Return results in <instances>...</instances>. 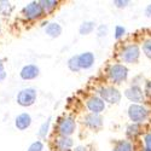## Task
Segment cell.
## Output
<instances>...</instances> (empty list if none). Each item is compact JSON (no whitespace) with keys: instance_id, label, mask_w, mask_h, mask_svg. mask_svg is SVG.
<instances>
[{"instance_id":"12","label":"cell","mask_w":151,"mask_h":151,"mask_svg":"<svg viewBox=\"0 0 151 151\" xmlns=\"http://www.w3.org/2000/svg\"><path fill=\"white\" fill-rule=\"evenodd\" d=\"M39 75V68L34 64H28L21 70V78L23 80H33Z\"/></svg>"},{"instance_id":"17","label":"cell","mask_w":151,"mask_h":151,"mask_svg":"<svg viewBox=\"0 0 151 151\" xmlns=\"http://www.w3.org/2000/svg\"><path fill=\"white\" fill-rule=\"evenodd\" d=\"M114 151H133V145L128 140H119L114 145Z\"/></svg>"},{"instance_id":"20","label":"cell","mask_w":151,"mask_h":151,"mask_svg":"<svg viewBox=\"0 0 151 151\" xmlns=\"http://www.w3.org/2000/svg\"><path fill=\"white\" fill-rule=\"evenodd\" d=\"M68 68L71 71H74V73L80 71L79 63H78V56H73L71 58H69V60H68Z\"/></svg>"},{"instance_id":"15","label":"cell","mask_w":151,"mask_h":151,"mask_svg":"<svg viewBox=\"0 0 151 151\" xmlns=\"http://www.w3.org/2000/svg\"><path fill=\"white\" fill-rule=\"evenodd\" d=\"M57 146L60 151H69L73 146V139L70 137H60L57 140Z\"/></svg>"},{"instance_id":"28","label":"cell","mask_w":151,"mask_h":151,"mask_svg":"<svg viewBox=\"0 0 151 151\" xmlns=\"http://www.w3.org/2000/svg\"><path fill=\"white\" fill-rule=\"evenodd\" d=\"M144 142H145V151H151V133H147L144 137Z\"/></svg>"},{"instance_id":"24","label":"cell","mask_w":151,"mask_h":151,"mask_svg":"<svg viewBox=\"0 0 151 151\" xmlns=\"http://www.w3.org/2000/svg\"><path fill=\"white\" fill-rule=\"evenodd\" d=\"M124 34H126V29L123 27H121V26H116L115 27V39L116 40L121 39Z\"/></svg>"},{"instance_id":"4","label":"cell","mask_w":151,"mask_h":151,"mask_svg":"<svg viewBox=\"0 0 151 151\" xmlns=\"http://www.w3.org/2000/svg\"><path fill=\"white\" fill-rule=\"evenodd\" d=\"M99 98L103 100L104 103L109 104H117L121 100V93L119 92L117 88L112 86H104L102 88H99L98 91Z\"/></svg>"},{"instance_id":"2","label":"cell","mask_w":151,"mask_h":151,"mask_svg":"<svg viewBox=\"0 0 151 151\" xmlns=\"http://www.w3.org/2000/svg\"><path fill=\"white\" fill-rule=\"evenodd\" d=\"M140 57V48L135 44H129L127 46H124L120 51V58L123 63H137L138 59Z\"/></svg>"},{"instance_id":"25","label":"cell","mask_w":151,"mask_h":151,"mask_svg":"<svg viewBox=\"0 0 151 151\" xmlns=\"http://www.w3.org/2000/svg\"><path fill=\"white\" fill-rule=\"evenodd\" d=\"M42 149H44V145H42L41 142H34V143L29 146L28 151H42Z\"/></svg>"},{"instance_id":"31","label":"cell","mask_w":151,"mask_h":151,"mask_svg":"<svg viewBox=\"0 0 151 151\" xmlns=\"http://www.w3.org/2000/svg\"><path fill=\"white\" fill-rule=\"evenodd\" d=\"M73 151H87V147L86 146H82V145H79V146H76Z\"/></svg>"},{"instance_id":"11","label":"cell","mask_w":151,"mask_h":151,"mask_svg":"<svg viewBox=\"0 0 151 151\" xmlns=\"http://www.w3.org/2000/svg\"><path fill=\"white\" fill-rule=\"evenodd\" d=\"M78 63L80 70L90 69L94 63V55L92 52H83L81 55H78Z\"/></svg>"},{"instance_id":"9","label":"cell","mask_w":151,"mask_h":151,"mask_svg":"<svg viewBox=\"0 0 151 151\" xmlns=\"http://www.w3.org/2000/svg\"><path fill=\"white\" fill-rule=\"evenodd\" d=\"M86 106L88 109L90 114L100 115L105 110V103L99 97H91L86 103Z\"/></svg>"},{"instance_id":"32","label":"cell","mask_w":151,"mask_h":151,"mask_svg":"<svg viewBox=\"0 0 151 151\" xmlns=\"http://www.w3.org/2000/svg\"><path fill=\"white\" fill-rule=\"evenodd\" d=\"M3 69H4V65H3V63L0 62V73H3Z\"/></svg>"},{"instance_id":"21","label":"cell","mask_w":151,"mask_h":151,"mask_svg":"<svg viewBox=\"0 0 151 151\" xmlns=\"http://www.w3.org/2000/svg\"><path fill=\"white\" fill-rule=\"evenodd\" d=\"M12 10V6L9 1H0V14L4 15V16H7Z\"/></svg>"},{"instance_id":"27","label":"cell","mask_w":151,"mask_h":151,"mask_svg":"<svg viewBox=\"0 0 151 151\" xmlns=\"http://www.w3.org/2000/svg\"><path fill=\"white\" fill-rule=\"evenodd\" d=\"M112 4L119 9H122V7H126L127 5H129V1L128 0H115V1H112Z\"/></svg>"},{"instance_id":"7","label":"cell","mask_w":151,"mask_h":151,"mask_svg":"<svg viewBox=\"0 0 151 151\" xmlns=\"http://www.w3.org/2000/svg\"><path fill=\"white\" fill-rule=\"evenodd\" d=\"M124 96L126 98H127L128 100H131V102H133V104H139L142 102H144V92L142 90L140 86H131L129 88H127L124 91Z\"/></svg>"},{"instance_id":"6","label":"cell","mask_w":151,"mask_h":151,"mask_svg":"<svg viewBox=\"0 0 151 151\" xmlns=\"http://www.w3.org/2000/svg\"><path fill=\"white\" fill-rule=\"evenodd\" d=\"M23 15L28 19H37L44 15V11L39 1H33L23 9Z\"/></svg>"},{"instance_id":"23","label":"cell","mask_w":151,"mask_h":151,"mask_svg":"<svg viewBox=\"0 0 151 151\" xmlns=\"http://www.w3.org/2000/svg\"><path fill=\"white\" fill-rule=\"evenodd\" d=\"M143 52L144 55L151 59V39L150 40H146L144 44H143Z\"/></svg>"},{"instance_id":"10","label":"cell","mask_w":151,"mask_h":151,"mask_svg":"<svg viewBox=\"0 0 151 151\" xmlns=\"http://www.w3.org/2000/svg\"><path fill=\"white\" fill-rule=\"evenodd\" d=\"M83 124L87 126L91 129H99L103 126V119L100 115H96V114H88L86 115L83 119Z\"/></svg>"},{"instance_id":"3","label":"cell","mask_w":151,"mask_h":151,"mask_svg":"<svg viewBox=\"0 0 151 151\" xmlns=\"http://www.w3.org/2000/svg\"><path fill=\"white\" fill-rule=\"evenodd\" d=\"M108 76L111 82L114 83H121L127 80L128 78V69L123 64H114L111 65L108 70Z\"/></svg>"},{"instance_id":"8","label":"cell","mask_w":151,"mask_h":151,"mask_svg":"<svg viewBox=\"0 0 151 151\" xmlns=\"http://www.w3.org/2000/svg\"><path fill=\"white\" fill-rule=\"evenodd\" d=\"M76 128V122L73 117H64L58 126V131L62 137H70Z\"/></svg>"},{"instance_id":"29","label":"cell","mask_w":151,"mask_h":151,"mask_svg":"<svg viewBox=\"0 0 151 151\" xmlns=\"http://www.w3.org/2000/svg\"><path fill=\"white\" fill-rule=\"evenodd\" d=\"M144 94H146L147 97H151V81H147V82L145 83Z\"/></svg>"},{"instance_id":"1","label":"cell","mask_w":151,"mask_h":151,"mask_svg":"<svg viewBox=\"0 0 151 151\" xmlns=\"http://www.w3.org/2000/svg\"><path fill=\"white\" fill-rule=\"evenodd\" d=\"M127 112L129 120L133 123L140 124L149 119V110L142 104H131Z\"/></svg>"},{"instance_id":"5","label":"cell","mask_w":151,"mask_h":151,"mask_svg":"<svg viewBox=\"0 0 151 151\" xmlns=\"http://www.w3.org/2000/svg\"><path fill=\"white\" fill-rule=\"evenodd\" d=\"M36 100V91L34 88H24L17 96V103L22 106H30Z\"/></svg>"},{"instance_id":"14","label":"cell","mask_w":151,"mask_h":151,"mask_svg":"<svg viewBox=\"0 0 151 151\" xmlns=\"http://www.w3.org/2000/svg\"><path fill=\"white\" fill-rule=\"evenodd\" d=\"M45 33L50 37H58L62 34V27L58 23H50L48 26L45 28Z\"/></svg>"},{"instance_id":"16","label":"cell","mask_w":151,"mask_h":151,"mask_svg":"<svg viewBox=\"0 0 151 151\" xmlns=\"http://www.w3.org/2000/svg\"><path fill=\"white\" fill-rule=\"evenodd\" d=\"M94 28H96V23L93 21H86L80 26L79 32L81 35H88L94 30Z\"/></svg>"},{"instance_id":"30","label":"cell","mask_w":151,"mask_h":151,"mask_svg":"<svg viewBox=\"0 0 151 151\" xmlns=\"http://www.w3.org/2000/svg\"><path fill=\"white\" fill-rule=\"evenodd\" d=\"M145 15H146L147 17H151V4H149V5L146 6V9H145Z\"/></svg>"},{"instance_id":"26","label":"cell","mask_w":151,"mask_h":151,"mask_svg":"<svg viewBox=\"0 0 151 151\" xmlns=\"http://www.w3.org/2000/svg\"><path fill=\"white\" fill-rule=\"evenodd\" d=\"M108 34V26H105V24H102V26H99L98 29H97V35L98 37H103Z\"/></svg>"},{"instance_id":"22","label":"cell","mask_w":151,"mask_h":151,"mask_svg":"<svg viewBox=\"0 0 151 151\" xmlns=\"http://www.w3.org/2000/svg\"><path fill=\"white\" fill-rule=\"evenodd\" d=\"M50 123H51V119H48L46 122L42 123V126L40 127V131H39V135L41 138H45L47 135V132H48V127H50Z\"/></svg>"},{"instance_id":"19","label":"cell","mask_w":151,"mask_h":151,"mask_svg":"<svg viewBox=\"0 0 151 151\" xmlns=\"http://www.w3.org/2000/svg\"><path fill=\"white\" fill-rule=\"evenodd\" d=\"M142 129V127H140V124H138V123H132V124H129L128 127H127V135L128 137H131V138H134V137H137V135H139L140 134V131Z\"/></svg>"},{"instance_id":"18","label":"cell","mask_w":151,"mask_h":151,"mask_svg":"<svg viewBox=\"0 0 151 151\" xmlns=\"http://www.w3.org/2000/svg\"><path fill=\"white\" fill-rule=\"evenodd\" d=\"M39 3L44 12H52L58 5V1H55V0H41Z\"/></svg>"},{"instance_id":"13","label":"cell","mask_w":151,"mask_h":151,"mask_svg":"<svg viewBox=\"0 0 151 151\" xmlns=\"http://www.w3.org/2000/svg\"><path fill=\"white\" fill-rule=\"evenodd\" d=\"M16 127L21 131H24V129H27L30 123H32V117L29 114H27V112H23V114L18 115L16 117Z\"/></svg>"}]
</instances>
